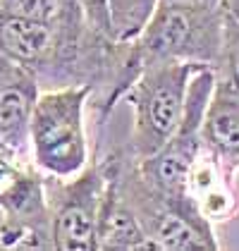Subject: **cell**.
Segmentation results:
<instances>
[{"mask_svg":"<svg viewBox=\"0 0 239 251\" xmlns=\"http://www.w3.org/2000/svg\"><path fill=\"white\" fill-rule=\"evenodd\" d=\"M222 7H225L230 15L239 17V0H222Z\"/></svg>","mask_w":239,"mask_h":251,"instance_id":"2e32d148","label":"cell"},{"mask_svg":"<svg viewBox=\"0 0 239 251\" xmlns=\"http://www.w3.org/2000/svg\"><path fill=\"white\" fill-rule=\"evenodd\" d=\"M22 67H24V65H20L17 60H12L5 50H0V86H2L5 81H10Z\"/></svg>","mask_w":239,"mask_h":251,"instance_id":"5bb4252c","label":"cell"},{"mask_svg":"<svg viewBox=\"0 0 239 251\" xmlns=\"http://www.w3.org/2000/svg\"><path fill=\"white\" fill-rule=\"evenodd\" d=\"M160 2H194V5H222V0H160Z\"/></svg>","mask_w":239,"mask_h":251,"instance_id":"9a60e30c","label":"cell"},{"mask_svg":"<svg viewBox=\"0 0 239 251\" xmlns=\"http://www.w3.org/2000/svg\"><path fill=\"white\" fill-rule=\"evenodd\" d=\"M39 94V77L26 67L0 86V141L22 155H31L29 132Z\"/></svg>","mask_w":239,"mask_h":251,"instance_id":"ba28073f","label":"cell"},{"mask_svg":"<svg viewBox=\"0 0 239 251\" xmlns=\"http://www.w3.org/2000/svg\"><path fill=\"white\" fill-rule=\"evenodd\" d=\"M91 89L86 84L50 86L39 94L29 151L31 160L48 177H74L91 163L86 136V108Z\"/></svg>","mask_w":239,"mask_h":251,"instance_id":"7a4b0ae2","label":"cell"},{"mask_svg":"<svg viewBox=\"0 0 239 251\" xmlns=\"http://www.w3.org/2000/svg\"><path fill=\"white\" fill-rule=\"evenodd\" d=\"M213 91H215V70L199 67L189 84V96H187L184 115L177 132L167 139V144L160 151L137 163V173L141 175V179L146 182L151 192H156L170 206H175L177 211L203 225H213V223H208L194 208V203L187 196V184H189L191 168L203 149L201 127H203V115H206Z\"/></svg>","mask_w":239,"mask_h":251,"instance_id":"3957f363","label":"cell"},{"mask_svg":"<svg viewBox=\"0 0 239 251\" xmlns=\"http://www.w3.org/2000/svg\"><path fill=\"white\" fill-rule=\"evenodd\" d=\"M158 5L160 0H108L110 39L118 43L134 41L148 26Z\"/></svg>","mask_w":239,"mask_h":251,"instance_id":"30bf717a","label":"cell"},{"mask_svg":"<svg viewBox=\"0 0 239 251\" xmlns=\"http://www.w3.org/2000/svg\"><path fill=\"white\" fill-rule=\"evenodd\" d=\"M215 81L220 86L239 94V17L230 15L227 10L222 20V41H220L218 62H215Z\"/></svg>","mask_w":239,"mask_h":251,"instance_id":"8fae6325","label":"cell"},{"mask_svg":"<svg viewBox=\"0 0 239 251\" xmlns=\"http://www.w3.org/2000/svg\"><path fill=\"white\" fill-rule=\"evenodd\" d=\"M0 12H2V0H0Z\"/></svg>","mask_w":239,"mask_h":251,"instance_id":"e0dca14e","label":"cell"},{"mask_svg":"<svg viewBox=\"0 0 239 251\" xmlns=\"http://www.w3.org/2000/svg\"><path fill=\"white\" fill-rule=\"evenodd\" d=\"M201 139L203 149L220 158L239 184V94L220 86L218 81L203 115Z\"/></svg>","mask_w":239,"mask_h":251,"instance_id":"9c48e42d","label":"cell"},{"mask_svg":"<svg viewBox=\"0 0 239 251\" xmlns=\"http://www.w3.org/2000/svg\"><path fill=\"white\" fill-rule=\"evenodd\" d=\"M222 20V5L160 2L148 26L129 41L132 65L139 75L160 62H194L215 70Z\"/></svg>","mask_w":239,"mask_h":251,"instance_id":"6da1fadb","label":"cell"},{"mask_svg":"<svg viewBox=\"0 0 239 251\" xmlns=\"http://www.w3.org/2000/svg\"><path fill=\"white\" fill-rule=\"evenodd\" d=\"M108 184V160L89 163L74 177H48V201L53 218V249L96 251V225Z\"/></svg>","mask_w":239,"mask_h":251,"instance_id":"5b68a950","label":"cell"},{"mask_svg":"<svg viewBox=\"0 0 239 251\" xmlns=\"http://www.w3.org/2000/svg\"><path fill=\"white\" fill-rule=\"evenodd\" d=\"M26 163H29L26 155L12 151L10 146H5V144L0 141V194L12 184V179L22 173V168H24Z\"/></svg>","mask_w":239,"mask_h":251,"instance_id":"4fadbf2b","label":"cell"},{"mask_svg":"<svg viewBox=\"0 0 239 251\" xmlns=\"http://www.w3.org/2000/svg\"><path fill=\"white\" fill-rule=\"evenodd\" d=\"M199 67L203 65L194 62L151 65L129 86L124 100L129 103L134 117L129 136V155L134 163L151 158L177 132L189 96V84Z\"/></svg>","mask_w":239,"mask_h":251,"instance_id":"277c9868","label":"cell"},{"mask_svg":"<svg viewBox=\"0 0 239 251\" xmlns=\"http://www.w3.org/2000/svg\"><path fill=\"white\" fill-rule=\"evenodd\" d=\"M81 12L86 24L100 34L110 39V17H108V0H79Z\"/></svg>","mask_w":239,"mask_h":251,"instance_id":"7c38bea8","label":"cell"},{"mask_svg":"<svg viewBox=\"0 0 239 251\" xmlns=\"http://www.w3.org/2000/svg\"><path fill=\"white\" fill-rule=\"evenodd\" d=\"M0 247L53 249V218L46 175L29 160L12 184L0 194Z\"/></svg>","mask_w":239,"mask_h":251,"instance_id":"8992f818","label":"cell"},{"mask_svg":"<svg viewBox=\"0 0 239 251\" xmlns=\"http://www.w3.org/2000/svg\"><path fill=\"white\" fill-rule=\"evenodd\" d=\"M127 153L115 151L108 160V184L100 201L96 225V249L100 251H153L151 239L143 230L134 208L127 203L120 187V170Z\"/></svg>","mask_w":239,"mask_h":251,"instance_id":"52a82bcc","label":"cell"}]
</instances>
